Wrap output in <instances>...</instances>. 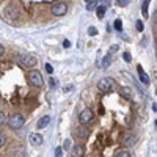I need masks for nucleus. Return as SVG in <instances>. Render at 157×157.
Returning a JSON list of instances; mask_svg holds the SVG:
<instances>
[{"mask_svg": "<svg viewBox=\"0 0 157 157\" xmlns=\"http://www.w3.org/2000/svg\"><path fill=\"white\" fill-rule=\"evenodd\" d=\"M5 16H6L8 21H14V19H17V17L21 16V8H19V5H17V3H11V5H8V6L5 8Z\"/></svg>", "mask_w": 157, "mask_h": 157, "instance_id": "nucleus-1", "label": "nucleus"}, {"mask_svg": "<svg viewBox=\"0 0 157 157\" xmlns=\"http://www.w3.org/2000/svg\"><path fill=\"white\" fill-rule=\"evenodd\" d=\"M16 60H17V63L22 64V66H27V68L36 66V58L30 54H21V55L16 57Z\"/></svg>", "mask_w": 157, "mask_h": 157, "instance_id": "nucleus-2", "label": "nucleus"}, {"mask_svg": "<svg viewBox=\"0 0 157 157\" xmlns=\"http://www.w3.org/2000/svg\"><path fill=\"white\" fill-rule=\"evenodd\" d=\"M8 124H10V127H11L13 130H17V129H21V127L25 124V118H24L21 113H14L13 116H10Z\"/></svg>", "mask_w": 157, "mask_h": 157, "instance_id": "nucleus-3", "label": "nucleus"}, {"mask_svg": "<svg viewBox=\"0 0 157 157\" xmlns=\"http://www.w3.org/2000/svg\"><path fill=\"white\" fill-rule=\"evenodd\" d=\"M29 82L33 85V86H36V88H41L43 85H44V78H43V75H41V72H38V71H30L29 72Z\"/></svg>", "mask_w": 157, "mask_h": 157, "instance_id": "nucleus-4", "label": "nucleus"}, {"mask_svg": "<svg viewBox=\"0 0 157 157\" xmlns=\"http://www.w3.org/2000/svg\"><path fill=\"white\" fill-rule=\"evenodd\" d=\"M98 88L101 90V91H112L113 88H115V80L113 78H110V77H105V78H101V80L98 82Z\"/></svg>", "mask_w": 157, "mask_h": 157, "instance_id": "nucleus-5", "label": "nucleus"}, {"mask_svg": "<svg viewBox=\"0 0 157 157\" xmlns=\"http://www.w3.org/2000/svg\"><path fill=\"white\" fill-rule=\"evenodd\" d=\"M93 118H94L93 112H91L90 109H85V110L80 112V115H78V123L80 124H88V123L93 121Z\"/></svg>", "mask_w": 157, "mask_h": 157, "instance_id": "nucleus-6", "label": "nucleus"}, {"mask_svg": "<svg viewBox=\"0 0 157 157\" xmlns=\"http://www.w3.org/2000/svg\"><path fill=\"white\" fill-rule=\"evenodd\" d=\"M66 11H68V5L63 3V2L55 3L54 6H52V14H54V16H64V14H66Z\"/></svg>", "mask_w": 157, "mask_h": 157, "instance_id": "nucleus-7", "label": "nucleus"}, {"mask_svg": "<svg viewBox=\"0 0 157 157\" xmlns=\"http://www.w3.org/2000/svg\"><path fill=\"white\" fill-rule=\"evenodd\" d=\"M30 141H32L33 146H39V145H43L44 138H43L41 134H32V135H30Z\"/></svg>", "mask_w": 157, "mask_h": 157, "instance_id": "nucleus-8", "label": "nucleus"}, {"mask_svg": "<svg viewBox=\"0 0 157 157\" xmlns=\"http://www.w3.org/2000/svg\"><path fill=\"white\" fill-rule=\"evenodd\" d=\"M137 69H138V75H140V80H141L143 83H145V85H149V83H151V80H149L148 74H146L145 71H143V68H141V66H138Z\"/></svg>", "mask_w": 157, "mask_h": 157, "instance_id": "nucleus-9", "label": "nucleus"}, {"mask_svg": "<svg viewBox=\"0 0 157 157\" xmlns=\"http://www.w3.org/2000/svg\"><path fill=\"white\" fill-rule=\"evenodd\" d=\"M123 143H124L126 146H134L135 143H137V137L135 135H126L123 138Z\"/></svg>", "mask_w": 157, "mask_h": 157, "instance_id": "nucleus-10", "label": "nucleus"}, {"mask_svg": "<svg viewBox=\"0 0 157 157\" xmlns=\"http://www.w3.org/2000/svg\"><path fill=\"white\" fill-rule=\"evenodd\" d=\"M120 94L124 99H130V98H132V90H130L129 86H121L120 88Z\"/></svg>", "mask_w": 157, "mask_h": 157, "instance_id": "nucleus-11", "label": "nucleus"}, {"mask_svg": "<svg viewBox=\"0 0 157 157\" xmlns=\"http://www.w3.org/2000/svg\"><path fill=\"white\" fill-rule=\"evenodd\" d=\"M74 135H75V137H80V138H86V137L90 135V132H88L86 129L80 127V129H75V130H74Z\"/></svg>", "mask_w": 157, "mask_h": 157, "instance_id": "nucleus-12", "label": "nucleus"}, {"mask_svg": "<svg viewBox=\"0 0 157 157\" xmlns=\"http://www.w3.org/2000/svg\"><path fill=\"white\" fill-rule=\"evenodd\" d=\"M85 154V148L82 146V145H77L74 149H72V155L74 157H82Z\"/></svg>", "mask_w": 157, "mask_h": 157, "instance_id": "nucleus-13", "label": "nucleus"}, {"mask_svg": "<svg viewBox=\"0 0 157 157\" xmlns=\"http://www.w3.org/2000/svg\"><path fill=\"white\" fill-rule=\"evenodd\" d=\"M110 64H112V54L109 52V54L102 58V68L107 69V68H110Z\"/></svg>", "mask_w": 157, "mask_h": 157, "instance_id": "nucleus-14", "label": "nucleus"}, {"mask_svg": "<svg viewBox=\"0 0 157 157\" xmlns=\"http://www.w3.org/2000/svg\"><path fill=\"white\" fill-rule=\"evenodd\" d=\"M49 123H50V116H43L41 120L38 121V129H44Z\"/></svg>", "mask_w": 157, "mask_h": 157, "instance_id": "nucleus-15", "label": "nucleus"}, {"mask_svg": "<svg viewBox=\"0 0 157 157\" xmlns=\"http://www.w3.org/2000/svg\"><path fill=\"white\" fill-rule=\"evenodd\" d=\"M149 2H151V0H143V3H141V11H143V16H145V17H149V16H148V6H149Z\"/></svg>", "mask_w": 157, "mask_h": 157, "instance_id": "nucleus-16", "label": "nucleus"}, {"mask_svg": "<svg viewBox=\"0 0 157 157\" xmlns=\"http://www.w3.org/2000/svg\"><path fill=\"white\" fill-rule=\"evenodd\" d=\"M105 10H107V6H104V5L98 6L96 14H98V17H99V19H104V14H105Z\"/></svg>", "mask_w": 157, "mask_h": 157, "instance_id": "nucleus-17", "label": "nucleus"}, {"mask_svg": "<svg viewBox=\"0 0 157 157\" xmlns=\"http://www.w3.org/2000/svg\"><path fill=\"white\" fill-rule=\"evenodd\" d=\"M116 157H130V152L127 149H120V151H116L115 152Z\"/></svg>", "mask_w": 157, "mask_h": 157, "instance_id": "nucleus-18", "label": "nucleus"}, {"mask_svg": "<svg viewBox=\"0 0 157 157\" xmlns=\"http://www.w3.org/2000/svg\"><path fill=\"white\" fill-rule=\"evenodd\" d=\"M113 27H115L116 32H123V22H121V19H116L115 24H113Z\"/></svg>", "mask_w": 157, "mask_h": 157, "instance_id": "nucleus-19", "label": "nucleus"}, {"mask_svg": "<svg viewBox=\"0 0 157 157\" xmlns=\"http://www.w3.org/2000/svg\"><path fill=\"white\" fill-rule=\"evenodd\" d=\"M130 3V0H116V5L118 6H127Z\"/></svg>", "mask_w": 157, "mask_h": 157, "instance_id": "nucleus-20", "label": "nucleus"}, {"mask_svg": "<svg viewBox=\"0 0 157 157\" xmlns=\"http://www.w3.org/2000/svg\"><path fill=\"white\" fill-rule=\"evenodd\" d=\"M88 35H90V36H96V35H98V29H96V27H90V29H88Z\"/></svg>", "mask_w": 157, "mask_h": 157, "instance_id": "nucleus-21", "label": "nucleus"}, {"mask_svg": "<svg viewBox=\"0 0 157 157\" xmlns=\"http://www.w3.org/2000/svg\"><path fill=\"white\" fill-rule=\"evenodd\" d=\"M69 148H71V140H66L63 143V149L64 151H69Z\"/></svg>", "mask_w": 157, "mask_h": 157, "instance_id": "nucleus-22", "label": "nucleus"}, {"mask_svg": "<svg viewBox=\"0 0 157 157\" xmlns=\"http://www.w3.org/2000/svg\"><path fill=\"white\" fill-rule=\"evenodd\" d=\"M123 58H124V61H127V63H130V60H132V57H130V54H129V52L123 54Z\"/></svg>", "mask_w": 157, "mask_h": 157, "instance_id": "nucleus-23", "label": "nucleus"}, {"mask_svg": "<svg viewBox=\"0 0 157 157\" xmlns=\"http://www.w3.org/2000/svg\"><path fill=\"white\" fill-rule=\"evenodd\" d=\"M143 29H145L143 22H141V21H137V30H138V32H143Z\"/></svg>", "mask_w": 157, "mask_h": 157, "instance_id": "nucleus-24", "label": "nucleus"}, {"mask_svg": "<svg viewBox=\"0 0 157 157\" xmlns=\"http://www.w3.org/2000/svg\"><path fill=\"white\" fill-rule=\"evenodd\" d=\"M55 155H57V157H61V155H63V148H57V149H55Z\"/></svg>", "mask_w": 157, "mask_h": 157, "instance_id": "nucleus-25", "label": "nucleus"}, {"mask_svg": "<svg viewBox=\"0 0 157 157\" xmlns=\"http://www.w3.org/2000/svg\"><path fill=\"white\" fill-rule=\"evenodd\" d=\"M63 47H64V49H69V47H71V43L68 41V39H64V41H63Z\"/></svg>", "mask_w": 157, "mask_h": 157, "instance_id": "nucleus-26", "label": "nucleus"}, {"mask_svg": "<svg viewBox=\"0 0 157 157\" xmlns=\"http://www.w3.org/2000/svg\"><path fill=\"white\" fill-rule=\"evenodd\" d=\"M46 71H47L49 74H52V72H54V68H52V66H50V64L47 63V64H46Z\"/></svg>", "mask_w": 157, "mask_h": 157, "instance_id": "nucleus-27", "label": "nucleus"}, {"mask_svg": "<svg viewBox=\"0 0 157 157\" xmlns=\"http://www.w3.org/2000/svg\"><path fill=\"white\" fill-rule=\"evenodd\" d=\"M3 143H5V137H3V134H0V148L3 146Z\"/></svg>", "mask_w": 157, "mask_h": 157, "instance_id": "nucleus-28", "label": "nucleus"}, {"mask_svg": "<svg viewBox=\"0 0 157 157\" xmlns=\"http://www.w3.org/2000/svg\"><path fill=\"white\" fill-rule=\"evenodd\" d=\"M3 121H5V115L3 112H0V124H3Z\"/></svg>", "mask_w": 157, "mask_h": 157, "instance_id": "nucleus-29", "label": "nucleus"}, {"mask_svg": "<svg viewBox=\"0 0 157 157\" xmlns=\"http://www.w3.org/2000/svg\"><path fill=\"white\" fill-rule=\"evenodd\" d=\"M50 86H57V80H55V78H50Z\"/></svg>", "mask_w": 157, "mask_h": 157, "instance_id": "nucleus-30", "label": "nucleus"}, {"mask_svg": "<svg viewBox=\"0 0 157 157\" xmlns=\"http://www.w3.org/2000/svg\"><path fill=\"white\" fill-rule=\"evenodd\" d=\"M115 50H118V44H116V46H112V47H110V54H112V52H115Z\"/></svg>", "mask_w": 157, "mask_h": 157, "instance_id": "nucleus-31", "label": "nucleus"}, {"mask_svg": "<svg viewBox=\"0 0 157 157\" xmlns=\"http://www.w3.org/2000/svg\"><path fill=\"white\" fill-rule=\"evenodd\" d=\"M93 8H94L93 2H91V3H88V5H86V10H93Z\"/></svg>", "mask_w": 157, "mask_h": 157, "instance_id": "nucleus-32", "label": "nucleus"}, {"mask_svg": "<svg viewBox=\"0 0 157 157\" xmlns=\"http://www.w3.org/2000/svg\"><path fill=\"white\" fill-rule=\"evenodd\" d=\"M3 52H5V49H3V46H2V44H0V57L3 55Z\"/></svg>", "mask_w": 157, "mask_h": 157, "instance_id": "nucleus-33", "label": "nucleus"}, {"mask_svg": "<svg viewBox=\"0 0 157 157\" xmlns=\"http://www.w3.org/2000/svg\"><path fill=\"white\" fill-rule=\"evenodd\" d=\"M102 2H104V6H107V5H109V2H110V0H102Z\"/></svg>", "mask_w": 157, "mask_h": 157, "instance_id": "nucleus-34", "label": "nucleus"}, {"mask_svg": "<svg viewBox=\"0 0 157 157\" xmlns=\"http://www.w3.org/2000/svg\"><path fill=\"white\" fill-rule=\"evenodd\" d=\"M86 2H91V0H86Z\"/></svg>", "mask_w": 157, "mask_h": 157, "instance_id": "nucleus-35", "label": "nucleus"}]
</instances>
